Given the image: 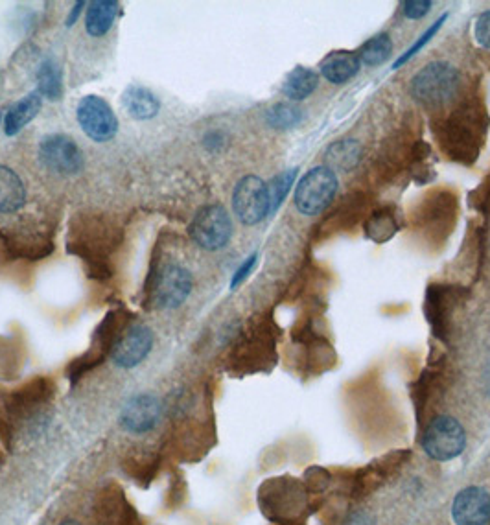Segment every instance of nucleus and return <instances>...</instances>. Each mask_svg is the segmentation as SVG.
<instances>
[{"instance_id": "nucleus-35", "label": "nucleus", "mask_w": 490, "mask_h": 525, "mask_svg": "<svg viewBox=\"0 0 490 525\" xmlns=\"http://www.w3.org/2000/svg\"><path fill=\"white\" fill-rule=\"evenodd\" d=\"M0 122H2V113H0Z\"/></svg>"}, {"instance_id": "nucleus-22", "label": "nucleus", "mask_w": 490, "mask_h": 525, "mask_svg": "<svg viewBox=\"0 0 490 525\" xmlns=\"http://www.w3.org/2000/svg\"><path fill=\"white\" fill-rule=\"evenodd\" d=\"M317 85H319V76L315 74L314 70L306 69V67H295L282 83V93L284 96H288L290 100L299 102V100H304L314 93Z\"/></svg>"}, {"instance_id": "nucleus-31", "label": "nucleus", "mask_w": 490, "mask_h": 525, "mask_svg": "<svg viewBox=\"0 0 490 525\" xmlns=\"http://www.w3.org/2000/svg\"><path fill=\"white\" fill-rule=\"evenodd\" d=\"M343 525H376V522H374L373 514H369L367 511H356V513L350 514L347 522Z\"/></svg>"}, {"instance_id": "nucleus-30", "label": "nucleus", "mask_w": 490, "mask_h": 525, "mask_svg": "<svg viewBox=\"0 0 490 525\" xmlns=\"http://www.w3.org/2000/svg\"><path fill=\"white\" fill-rule=\"evenodd\" d=\"M439 24H441V21H439V23L435 24V26H433L432 30H428V32H426V34L422 35V37H420L419 43H417V45H415V47L409 48L408 54H406V56H404V58L398 59L397 63H395V69H397L398 65H402V63H406V61H408V59L411 58V56H413V54H415V52H419L420 48L424 47V45H426V43H428V39H430V37H432V35L435 34V30H437V28H439Z\"/></svg>"}, {"instance_id": "nucleus-4", "label": "nucleus", "mask_w": 490, "mask_h": 525, "mask_svg": "<svg viewBox=\"0 0 490 525\" xmlns=\"http://www.w3.org/2000/svg\"><path fill=\"white\" fill-rule=\"evenodd\" d=\"M422 450L437 463L454 461L467 448V432L459 420L450 415H441L424 428Z\"/></svg>"}, {"instance_id": "nucleus-8", "label": "nucleus", "mask_w": 490, "mask_h": 525, "mask_svg": "<svg viewBox=\"0 0 490 525\" xmlns=\"http://www.w3.org/2000/svg\"><path fill=\"white\" fill-rule=\"evenodd\" d=\"M76 118L83 133L94 142H109L118 133V118L111 105L96 94H87L76 107Z\"/></svg>"}, {"instance_id": "nucleus-7", "label": "nucleus", "mask_w": 490, "mask_h": 525, "mask_svg": "<svg viewBox=\"0 0 490 525\" xmlns=\"http://www.w3.org/2000/svg\"><path fill=\"white\" fill-rule=\"evenodd\" d=\"M236 218L244 225H257L271 214L268 185L257 175H245L233 192Z\"/></svg>"}, {"instance_id": "nucleus-17", "label": "nucleus", "mask_w": 490, "mask_h": 525, "mask_svg": "<svg viewBox=\"0 0 490 525\" xmlns=\"http://www.w3.org/2000/svg\"><path fill=\"white\" fill-rule=\"evenodd\" d=\"M41 105H43V98H41V94L37 93V91L26 94L19 102H15V104L8 109L6 117H4L6 135L13 137V135L21 133V131L39 115Z\"/></svg>"}, {"instance_id": "nucleus-27", "label": "nucleus", "mask_w": 490, "mask_h": 525, "mask_svg": "<svg viewBox=\"0 0 490 525\" xmlns=\"http://www.w3.org/2000/svg\"><path fill=\"white\" fill-rule=\"evenodd\" d=\"M474 39L478 45L490 50V10L481 13L474 23Z\"/></svg>"}, {"instance_id": "nucleus-29", "label": "nucleus", "mask_w": 490, "mask_h": 525, "mask_svg": "<svg viewBox=\"0 0 490 525\" xmlns=\"http://www.w3.org/2000/svg\"><path fill=\"white\" fill-rule=\"evenodd\" d=\"M255 264H257V255H251V257L247 258L244 264L238 268V271L234 273L233 282H231V288H233V290L234 288H238V286L247 279V275L251 273V269L255 268Z\"/></svg>"}, {"instance_id": "nucleus-3", "label": "nucleus", "mask_w": 490, "mask_h": 525, "mask_svg": "<svg viewBox=\"0 0 490 525\" xmlns=\"http://www.w3.org/2000/svg\"><path fill=\"white\" fill-rule=\"evenodd\" d=\"M461 76L452 65L433 61L420 69L411 80V96L426 107H443L452 102L459 91Z\"/></svg>"}, {"instance_id": "nucleus-34", "label": "nucleus", "mask_w": 490, "mask_h": 525, "mask_svg": "<svg viewBox=\"0 0 490 525\" xmlns=\"http://www.w3.org/2000/svg\"><path fill=\"white\" fill-rule=\"evenodd\" d=\"M58 525H82V522H78L76 518H65V520H61Z\"/></svg>"}, {"instance_id": "nucleus-18", "label": "nucleus", "mask_w": 490, "mask_h": 525, "mask_svg": "<svg viewBox=\"0 0 490 525\" xmlns=\"http://www.w3.org/2000/svg\"><path fill=\"white\" fill-rule=\"evenodd\" d=\"M120 4L115 0H94L85 12V32L91 37H104L117 21Z\"/></svg>"}, {"instance_id": "nucleus-33", "label": "nucleus", "mask_w": 490, "mask_h": 525, "mask_svg": "<svg viewBox=\"0 0 490 525\" xmlns=\"http://www.w3.org/2000/svg\"><path fill=\"white\" fill-rule=\"evenodd\" d=\"M82 8H85V2H78L74 8H72V12H70L69 19H67V26H72V24L76 23V19H78V15L82 13Z\"/></svg>"}, {"instance_id": "nucleus-21", "label": "nucleus", "mask_w": 490, "mask_h": 525, "mask_svg": "<svg viewBox=\"0 0 490 525\" xmlns=\"http://www.w3.org/2000/svg\"><path fill=\"white\" fill-rule=\"evenodd\" d=\"M362 159V146L358 140H338L330 144L327 150V163L330 170L339 172H350L354 166H358Z\"/></svg>"}, {"instance_id": "nucleus-24", "label": "nucleus", "mask_w": 490, "mask_h": 525, "mask_svg": "<svg viewBox=\"0 0 490 525\" xmlns=\"http://www.w3.org/2000/svg\"><path fill=\"white\" fill-rule=\"evenodd\" d=\"M303 120V111L293 104H275L266 113L269 128L292 129L299 126Z\"/></svg>"}, {"instance_id": "nucleus-25", "label": "nucleus", "mask_w": 490, "mask_h": 525, "mask_svg": "<svg viewBox=\"0 0 490 525\" xmlns=\"http://www.w3.org/2000/svg\"><path fill=\"white\" fill-rule=\"evenodd\" d=\"M164 404V411L172 417L174 420L183 419L187 417L192 409V395L188 393V389L185 387H179V389H174Z\"/></svg>"}, {"instance_id": "nucleus-12", "label": "nucleus", "mask_w": 490, "mask_h": 525, "mask_svg": "<svg viewBox=\"0 0 490 525\" xmlns=\"http://www.w3.org/2000/svg\"><path fill=\"white\" fill-rule=\"evenodd\" d=\"M155 336L146 325H129L120 334L111 349V360L120 369H135L144 362L153 349Z\"/></svg>"}, {"instance_id": "nucleus-20", "label": "nucleus", "mask_w": 490, "mask_h": 525, "mask_svg": "<svg viewBox=\"0 0 490 525\" xmlns=\"http://www.w3.org/2000/svg\"><path fill=\"white\" fill-rule=\"evenodd\" d=\"M37 93L47 100H61L63 96V74L56 58L45 59L37 69Z\"/></svg>"}, {"instance_id": "nucleus-26", "label": "nucleus", "mask_w": 490, "mask_h": 525, "mask_svg": "<svg viewBox=\"0 0 490 525\" xmlns=\"http://www.w3.org/2000/svg\"><path fill=\"white\" fill-rule=\"evenodd\" d=\"M293 179H295V170H288L284 174L277 175L271 183H269V199H271V212L279 209L282 199L286 198L288 190L292 187Z\"/></svg>"}, {"instance_id": "nucleus-14", "label": "nucleus", "mask_w": 490, "mask_h": 525, "mask_svg": "<svg viewBox=\"0 0 490 525\" xmlns=\"http://www.w3.org/2000/svg\"><path fill=\"white\" fill-rule=\"evenodd\" d=\"M2 240H4V245L12 251L13 257L37 260V258L47 257L52 251V242L45 238V234L10 231V233H2Z\"/></svg>"}, {"instance_id": "nucleus-32", "label": "nucleus", "mask_w": 490, "mask_h": 525, "mask_svg": "<svg viewBox=\"0 0 490 525\" xmlns=\"http://www.w3.org/2000/svg\"><path fill=\"white\" fill-rule=\"evenodd\" d=\"M220 144H222V135H220L218 131H212V133H209V135L205 137V146H207L209 150H218Z\"/></svg>"}, {"instance_id": "nucleus-11", "label": "nucleus", "mask_w": 490, "mask_h": 525, "mask_svg": "<svg viewBox=\"0 0 490 525\" xmlns=\"http://www.w3.org/2000/svg\"><path fill=\"white\" fill-rule=\"evenodd\" d=\"M52 382L47 378H35L30 384L13 391L4 402V409L8 419L15 422H32L35 417L43 413L52 398Z\"/></svg>"}, {"instance_id": "nucleus-28", "label": "nucleus", "mask_w": 490, "mask_h": 525, "mask_svg": "<svg viewBox=\"0 0 490 525\" xmlns=\"http://www.w3.org/2000/svg\"><path fill=\"white\" fill-rule=\"evenodd\" d=\"M432 6L430 0H406V2H402L400 8L408 19H420L432 10Z\"/></svg>"}, {"instance_id": "nucleus-13", "label": "nucleus", "mask_w": 490, "mask_h": 525, "mask_svg": "<svg viewBox=\"0 0 490 525\" xmlns=\"http://www.w3.org/2000/svg\"><path fill=\"white\" fill-rule=\"evenodd\" d=\"M455 525H490V492L478 485H468L455 494L452 502Z\"/></svg>"}, {"instance_id": "nucleus-19", "label": "nucleus", "mask_w": 490, "mask_h": 525, "mask_svg": "<svg viewBox=\"0 0 490 525\" xmlns=\"http://www.w3.org/2000/svg\"><path fill=\"white\" fill-rule=\"evenodd\" d=\"M26 187L23 179L12 168L0 164V214H13L23 209Z\"/></svg>"}, {"instance_id": "nucleus-15", "label": "nucleus", "mask_w": 490, "mask_h": 525, "mask_svg": "<svg viewBox=\"0 0 490 525\" xmlns=\"http://www.w3.org/2000/svg\"><path fill=\"white\" fill-rule=\"evenodd\" d=\"M122 105L129 117L135 120H152L161 111L159 98L142 85H129L122 94Z\"/></svg>"}, {"instance_id": "nucleus-16", "label": "nucleus", "mask_w": 490, "mask_h": 525, "mask_svg": "<svg viewBox=\"0 0 490 525\" xmlns=\"http://www.w3.org/2000/svg\"><path fill=\"white\" fill-rule=\"evenodd\" d=\"M360 63H362L360 56H356L354 52L336 50L321 61L319 69L328 82L341 85V83L349 82L350 78H354L358 74Z\"/></svg>"}, {"instance_id": "nucleus-6", "label": "nucleus", "mask_w": 490, "mask_h": 525, "mask_svg": "<svg viewBox=\"0 0 490 525\" xmlns=\"http://www.w3.org/2000/svg\"><path fill=\"white\" fill-rule=\"evenodd\" d=\"M188 233L201 249L220 251L233 238V220L222 205H207L198 210Z\"/></svg>"}, {"instance_id": "nucleus-9", "label": "nucleus", "mask_w": 490, "mask_h": 525, "mask_svg": "<svg viewBox=\"0 0 490 525\" xmlns=\"http://www.w3.org/2000/svg\"><path fill=\"white\" fill-rule=\"evenodd\" d=\"M164 404L153 393H139L126 400L120 409L118 424L129 435L152 433L163 420Z\"/></svg>"}, {"instance_id": "nucleus-23", "label": "nucleus", "mask_w": 490, "mask_h": 525, "mask_svg": "<svg viewBox=\"0 0 490 525\" xmlns=\"http://www.w3.org/2000/svg\"><path fill=\"white\" fill-rule=\"evenodd\" d=\"M391 52H393L391 37L387 34L374 35L360 48V61L369 67H378L391 56Z\"/></svg>"}, {"instance_id": "nucleus-1", "label": "nucleus", "mask_w": 490, "mask_h": 525, "mask_svg": "<svg viewBox=\"0 0 490 525\" xmlns=\"http://www.w3.org/2000/svg\"><path fill=\"white\" fill-rule=\"evenodd\" d=\"M122 242V227L102 214H83L70 223L69 253L87 264L89 277L105 280L113 275L111 257Z\"/></svg>"}, {"instance_id": "nucleus-10", "label": "nucleus", "mask_w": 490, "mask_h": 525, "mask_svg": "<svg viewBox=\"0 0 490 525\" xmlns=\"http://www.w3.org/2000/svg\"><path fill=\"white\" fill-rule=\"evenodd\" d=\"M39 159L43 166L54 172V174L78 175L85 168L82 150L76 144V140L70 139L67 135L54 133L47 135L39 144Z\"/></svg>"}, {"instance_id": "nucleus-2", "label": "nucleus", "mask_w": 490, "mask_h": 525, "mask_svg": "<svg viewBox=\"0 0 490 525\" xmlns=\"http://www.w3.org/2000/svg\"><path fill=\"white\" fill-rule=\"evenodd\" d=\"M194 279L185 266L177 262H163L153 266L144 286L146 301L157 310H174L187 301L192 293Z\"/></svg>"}, {"instance_id": "nucleus-5", "label": "nucleus", "mask_w": 490, "mask_h": 525, "mask_svg": "<svg viewBox=\"0 0 490 525\" xmlns=\"http://www.w3.org/2000/svg\"><path fill=\"white\" fill-rule=\"evenodd\" d=\"M338 192V177L328 166L310 170L295 190V207L304 216H315L327 209Z\"/></svg>"}]
</instances>
